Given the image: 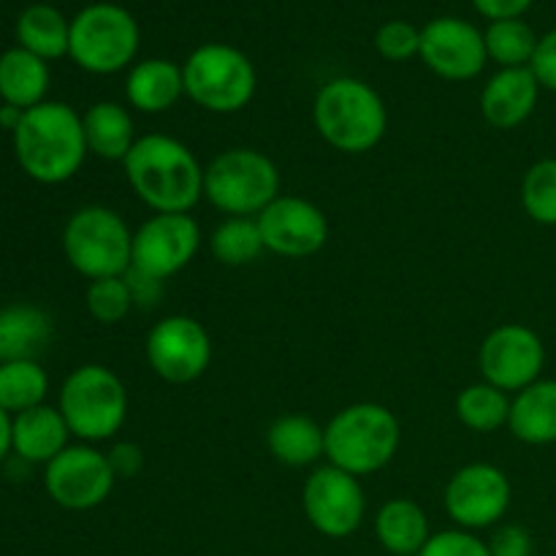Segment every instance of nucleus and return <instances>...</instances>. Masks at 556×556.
<instances>
[{"instance_id": "nucleus-1", "label": "nucleus", "mask_w": 556, "mask_h": 556, "mask_svg": "<svg viewBox=\"0 0 556 556\" xmlns=\"http://www.w3.org/2000/svg\"><path fill=\"white\" fill-rule=\"evenodd\" d=\"M123 172L136 199L155 215H190L204 199V166L177 136H139Z\"/></svg>"}, {"instance_id": "nucleus-2", "label": "nucleus", "mask_w": 556, "mask_h": 556, "mask_svg": "<svg viewBox=\"0 0 556 556\" xmlns=\"http://www.w3.org/2000/svg\"><path fill=\"white\" fill-rule=\"evenodd\" d=\"M14 155L22 172L41 185H63L79 174L85 157L81 114L71 103L43 101L27 109L14 130Z\"/></svg>"}, {"instance_id": "nucleus-3", "label": "nucleus", "mask_w": 556, "mask_h": 556, "mask_svg": "<svg viewBox=\"0 0 556 556\" xmlns=\"http://www.w3.org/2000/svg\"><path fill=\"white\" fill-rule=\"evenodd\" d=\"M313 125L331 150L364 155L386 139L389 109L372 85L356 76H337L315 92Z\"/></svg>"}, {"instance_id": "nucleus-4", "label": "nucleus", "mask_w": 556, "mask_h": 556, "mask_svg": "<svg viewBox=\"0 0 556 556\" xmlns=\"http://www.w3.org/2000/svg\"><path fill=\"white\" fill-rule=\"evenodd\" d=\"M326 462L356 478L380 472L394 462L402 443L400 418L380 402L342 407L324 427Z\"/></svg>"}, {"instance_id": "nucleus-5", "label": "nucleus", "mask_w": 556, "mask_h": 556, "mask_svg": "<svg viewBox=\"0 0 556 556\" xmlns=\"http://www.w3.org/2000/svg\"><path fill=\"white\" fill-rule=\"evenodd\" d=\"M128 389L103 364H81L68 378L58 396V410L63 413L71 434L79 443L96 445L114 440L128 421Z\"/></svg>"}, {"instance_id": "nucleus-6", "label": "nucleus", "mask_w": 556, "mask_h": 556, "mask_svg": "<svg viewBox=\"0 0 556 556\" xmlns=\"http://www.w3.org/2000/svg\"><path fill=\"white\" fill-rule=\"evenodd\" d=\"M280 168L253 147H231L204 166V199L228 217H258L280 195Z\"/></svg>"}, {"instance_id": "nucleus-7", "label": "nucleus", "mask_w": 556, "mask_h": 556, "mask_svg": "<svg viewBox=\"0 0 556 556\" xmlns=\"http://www.w3.org/2000/svg\"><path fill=\"white\" fill-rule=\"evenodd\" d=\"M185 96L212 114H237L255 98L258 74L242 49L210 41L195 47L182 63Z\"/></svg>"}, {"instance_id": "nucleus-8", "label": "nucleus", "mask_w": 556, "mask_h": 556, "mask_svg": "<svg viewBox=\"0 0 556 556\" xmlns=\"http://www.w3.org/2000/svg\"><path fill=\"white\" fill-rule=\"evenodd\" d=\"M63 253L71 269L90 282L123 277L134 258V228L112 206H81L63 228Z\"/></svg>"}, {"instance_id": "nucleus-9", "label": "nucleus", "mask_w": 556, "mask_h": 556, "mask_svg": "<svg viewBox=\"0 0 556 556\" xmlns=\"http://www.w3.org/2000/svg\"><path fill=\"white\" fill-rule=\"evenodd\" d=\"M139 43V22L117 3H90L71 20L68 58L87 74H119L136 60Z\"/></svg>"}, {"instance_id": "nucleus-10", "label": "nucleus", "mask_w": 556, "mask_h": 556, "mask_svg": "<svg viewBox=\"0 0 556 556\" xmlns=\"http://www.w3.org/2000/svg\"><path fill=\"white\" fill-rule=\"evenodd\" d=\"M302 508L315 532L331 541L351 538L362 530L367 516V494L362 478L334 465L315 467L302 489Z\"/></svg>"}, {"instance_id": "nucleus-11", "label": "nucleus", "mask_w": 556, "mask_h": 556, "mask_svg": "<svg viewBox=\"0 0 556 556\" xmlns=\"http://www.w3.org/2000/svg\"><path fill=\"white\" fill-rule=\"evenodd\" d=\"M212 337L201 320L190 315H168L150 329L144 356L152 372L172 386L195 383L210 369Z\"/></svg>"}, {"instance_id": "nucleus-12", "label": "nucleus", "mask_w": 556, "mask_h": 556, "mask_svg": "<svg viewBox=\"0 0 556 556\" xmlns=\"http://www.w3.org/2000/svg\"><path fill=\"white\" fill-rule=\"evenodd\" d=\"M514 500V486L497 465L472 462L459 467L445 483L443 505L459 530H492L505 519Z\"/></svg>"}, {"instance_id": "nucleus-13", "label": "nucleus", "mask_w": 556, "mask_h": 556, "mask_svg": "<svg viewBox=\"0 0 556 556\" xmlns=\"http://www.w3.org/2000/svg\"><path fill=\"white\" fill-rule=\"evenodd\" d=\"M483 380L505 394H519L541 380L546 367V345L541 334L525 324H503L486 334L478 351Z\"/></svg>"}, {"instance_id": "nucleus-14", "label": "nucleus", "mask_w": 556, "mask_h": 556, "mask_svg": "<svg viewBox=\"0 0 556 556\" xmlns=\"http://www.w3.org/2000/svg\"><path fill=\"white\" fill-rule=\"evenodd\" d=\"M114 478L106 451L96 445L76 443L68 445L60 456H54L43 470V486L54 505L65 510H92L103 505L112 494Z\"/></svg>"}, {"instance_id": "nucleus-15", "label": "nucleus", "mask_w": 556, "mask_h": 556, "mask_svg": "<svg viewBox=\"0 0 556 556\" xmlns=\"http://www.w3.org/2000/svg\"><path fill=\"white\" fill-rule=\"evenodd\" d=\"M201 248V226L193 215H152L134 231L130 269L166 282L193 264Z\"/></svg>"}, {"instance_id": "nucleus-16", "label": "nucleus", "mask_w": 556, "mask_h": 556, "mask_svg": "<svg viewBox=\"0 0 556 556\" xmlns=\"http://www.w3.org/2000/svg\"><path fill=\"white\" fill-rule=\"evenodd\" d=\"M258 231L266 253L280 258H309L320 253L329 239V220L324 210L302 195H277L258 217Z\"/></svg>"}, {"instance_id": "nucleus-17", "label": "nucleus", "mask_w": 556, "mask_h": 556, "mask_svg": "<svg viewBox=\"0 0 556 556\" xmlns=\"http://www.w3.org/2000/svg\"><path fill=\"white\" fill-rule=\"evenodd\" d=\"M434 76L445 81H470L486 68L489 54L483 30L462 16H438L421 27V52Z\"/></svg>"}, {"instance_id": "nucleus-18", "label": "nucleus", "mask_w": 556, "mask_h": 556, "mask_svg": "<svg viewBox=\"0 0 556 556\" xmlns=\"http://www.w3.org/2000/svg\"><path fill=\"white\" fill-rule=\"evenodd\" d=\"M541 85L530 68H500L483 85L481 114L492 128L516 130L532 117Z\"/></svg>"}, {"instance_id": "nucleus-19", "label": "nucleus", "mask_w": 556, "mask_h": 556, "mask_svg": "<svg viewBox=\"0 0 556 556\" xmlns=\"http://www.w3.org/2000/svg\"><path fill=\"white\" fill-rule=\"evenodd\" d=\"M71 438L74 434L58 407L38 405L11 416V454L27 465L47 467L54 456L68 448Z\"/></svg>"}, {"instance_id": "nucleus-20", "label": "nucleus", "mask_w": 556, "mask_h": 556, "mask_svg": "<svg viewBox=\"0 0 556 556\" xmlns=\"http://www.w3.org/2000/svg\"><path fill=\"white\" fill-rule=\"evenodd\" d=\"M185 96L182 65L166 58H147L134 63L125 76V98L141 114H163Z\"/></svg>"}, {"instance_id": "nucleus-21", "label": "nucleus", "mask_w": 556, "mask_h": 556, "mask_svg": "<svg viewBox=\"0 0 556 556\" xmlns=\"http://www.w3.org/2000/svg\"><path fill=\"white\" fill-rule=\"evenodd\" d=\"M54 337V324L47 309L36 304H5L0 307V364L38 362Z\"/></svg>"}, {"instance_id": "nucleus-22", "label": "nucleus", "mask_w": 556, "mask_h": 556, "mask_svg": "<svg viewBox=\"0 0 556 556\" xmlns=\"http://www.w3.org/2000/svg\"><path fill=\"white\" fill-rule=\"evenodd\" d=\"M87 152L101 161L123 163L136 144L134 114L117 101H98L81 114Z\"/></svg>"}, {"instance_id": "nucleus-23", "label": "nucleus", "mask_w": 556, "mask_h": 556, "mask_svg": "<svg viewBox=\"0 0 556 556\" xmlns=\"http://www.w3.org/2000/svg\"><path fill=\"white\" fill-rule=\"evenodd\" d=\"M508 429L525 445L556 443V380L541 378L510 396Z\"/></svg>"}, {"instance_id": "nucleus-24", "label": "nucleus", "mask_w": 556, "mask_h": 556, "mask_svg": "<svg viewBox=\"0 0 556 556\" xmlns=\"http://www.w3.org/2000/svg\"><path fill=\"white\" fill-rule=\"evenodd\" d=\"M375 538L391 556H418L432 538L427 510L407 497H394L375 514Z\"/></svg>"}, {"instance_id": "nucleus-25", "label": "nucleus", "mask_w": 556, "mask_h": 556, "mask_svg": "<svg viewBox=\"0 0 556 556\" xmlns=\"http://www.w3.org/2000/svg\"><path fill=\"white\" fill-rule=\"evenodd\" d=\"M49 81H52V74H49L47 60L36 58L22 47H11L0 54V98L9 106L27 112L43 103Z\"/></svg>"}, {"instance_id": "nucleus-26", "label": "nucleus", "mask_w": 556, "mask_h": 556, "mask_svg": "<svg viewBox=\"0 0 556 556\" xmlns=\"http://www.w3.org/2000/svg\"><path fill=\"white\" fill-rule=\"evenodd\" d=\"M266 448L280 465L302 470L318 465L326 456V432L309 416H282L266 432Z\"/></svg>"}, {"instance_id": "nucleus-27", "label": "nucleus", "mask_w": 556, "mask_h": 556, "mask_svg": "<svg viewBox=\"0 0 556 556\" xmlns=\"http://www.w3.org/2000/svg\"><path fill=\"white\" fill-rule=\"evenodd\" d=\"M16 41L41 60H60L68 54L71 20L49 3H33L16 20Z\"/></svg>"}, {"instance_id": "nucleus-28", "label": "nucleus", "mask_w": 556, "mask_h": 556, "mask_svg": "<svg viewBox=\"0 0 556 556\" xmlns=\"http://www.w3.org/2000/svg\"><path fill=\"white\" fill-rule=\"evenodd\" d=\"M454 413L465 429L476 434H492L508 427L510 418V394L494 389L486 380L472 383L459 391L454 402Z\"/></svg>"}, {"instance_id": "nucleus-29", "label": "nucleus", "mask_w": 556, "mask_h": 556, "mask_svg": "<svg viewBox=\"0 0 556 556\" xmlns=\"http://www.w3.org/2000/svg\"><path fill=\"white\" fill-rule=\"evenodd\" d=\"M49 394V375L38 362L0 364V410L9 416L43 405Z\"/></svg>"}, {"instance_id": "nucleus-30", "label": "nucleus", "mask_w": 556, "mask_h": 556, "mask_svg": "<svg viewBox=\"0 0 556 556\" xmlns=\"http://www.w3.org/2000/svg\"><path fill=\"white\" fill-rule=\"evenodd\" d=\"M483 41H486L489 60L500 68H530L541 38L535 36L532 25L516 16V20L489 22Z\"/></svg>"}, {"instance_id": "nucleus-31", "label": "nucleus", "mask_w": 556, "mask_h": 556, "mask_svg": "<svg viewBox=\"0 0 556 556\" xmlns=\"http://www.w3.org/2000/svg\"><path fill=\"white\" fill-rule=\"evenodd\" d=\"M210 250L223 266H248L266 253L255 217H226L212 231Z\"/></svg>"}, {"instance_id": "nucleus-32", "label": "nucleus", "mask_w": 556, "mask_h": 556, "mask_svg": "<svg viewBox=\"0 0 556 556\" xmlns=\"http://www.w3.org/2000/svg\"><path fill=\"white\" fill-rule=\"evenodd\" d=\"M521 206L538 226H556V157H543L521 179Z\"/></svg>"}, {"instance_id": "nucleus-33", "label": "nucleus", "mask_w": 556, "mask_h": 556, "mask_svg": "<svg viewBox=\"0 0 556 556\" xmlns=\"http://www.w3.org/2000/svg\"><path fill=\"white\" fill-rule=\"evenodd\" d=\"M87 313L92 320L101 326H117L128 318L130 309L136 307L134 296H130L128 280L123 277H103V280H92L85 293Z\"/></svg>"}, {"instance_id": "nucleus-34", "label": "nucleus", "mask_w": 556, "mask_h": 556, "mask_svg": "<svg viewBox=\"0 0 556 556\" xmlns=\"http://www.w3.org/2000/svg\"><path fill=\"white\" fill-rule=\"evenodd\" d=\"M375 49L389 63H407L421 52V27L405 20H391L375 33Z\"/></svg>"}, {"instance_id": "nucleus-35", "label": "nucleus", "mask_w": 556, "mask_h": 556, "mask_svg": "<svg viewBox=\"0 0 556 556\" xmlns=\"http://www.w3.org/2000/svg\"><path fill=\"white\" fill-rule=\"evenodd\" d=\"M418 556H492V552H489L486 541H481L476 532L456 527V530L432 532V538Z\"/></svg>"}, {"instance_id": "nucleus-36", "label": "nucleus", "mask_w": 556, "mask_h": 556, "mask_svg": "<svg viewBox=\"0 0 556 556\" xmlns=\"http://www.w3.org/2000/svg\"><path fill=\"white\" fill-rule=\"evenodd\" d=\"M486 546L492 556H532V535L519 525H497Z\"/></svg>"}, {"instance_id": "nucleus-37", "label": "nucleus", "mask_w": 556, "mask_h": 556, "mask_svg": "<svg viewBox=\"0 0 556 556\" xmlns=\"http://www.w3.org/2000/svg\"><path fill=\"white\" fill-rule=\"evenodd\" d=\"M106 459L112 465V472L117 481L123 478H136L141 470H144V451H141L139 443H130V440H119L112 448L106 451Z\"/></svg>"}, {"instance_id": "nucleus-38", "label": "nucleus", "mask_w": 556, "mask_h": 556, "mask_svg": "<svg viewBox=\"0 0 556 556\" xmlns=\"http://www.w3.org/2000/svg\"><path fill=\"white\" fill-rule=\"evenodd\" d=\"M530 71L535 74L541 90L556 92V30H548L546 36H541Z\"/></svg>"}, {"instance_id": "nucleus-39", "label": "nucleus", "mask_w": 556, "mask_h": 556, "mask_svg": "<svg viewBox=\"0 0 556 556\" xmlns=\"http://www.w3.org/2000/svg\"><path fill=\"white\" fill-rule=\"evenodd\" d=\"M535 0H472V5L478 9V14L486 16L489 22L497 20H516V16H525V11Z\"/></svg>"}, {"instance_id": "nucleus-40", "label": "nucleus", "mask_w": 556, "mask_h": 556, "mask_svg": "<svg viewBox=\"0 0 556 556\" xmlns=\"http://www.w3.org/2000/svg\"><path fill=\"white\" fill-rule=\"evenodd\" d=\"M125 280H128L130 296H134L136 307H152V304L161 302V296H163L161 280H152V277L139 275V271H134V269H128Z\"/></svg>"}, {"instance_id": "nucleus-41", "label": "nucleus", "mask_w": 556, "mask_h": 556, "mask_svg": "<svg viewBox=\"0 0 556 556\" xmlns=\"http://www.w3.org/2000/svg\"><path fill=\"white\" fill-rule=\"evenodd\" d=\"M11 454V416L5 410H0V465L9 459Z\"/></svg>"}, {"instance_id": "nucleus-42", "label": "nucleus", "mask_w": 556, "mask_h": 556, "mask_svg": "<svg viewBox=\"0 0 556 556\" xmlns=\"http://www.w3.org/2000/svg\"><path fill=\"white\" fill-rule=\"evenodd\" d=\"M22 117H25V112H22V109L9 106V103H3V106H0V128H5L14 134V130L20 128Z\"/></svg>"}]
</instances>
